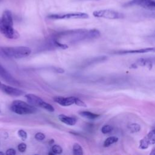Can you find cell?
Returning <instances> with one entry per match:
<instances>
[{
	"label": "cell",
	"mask_w": 155,
	"mask_h": 155,
	"mask_svg": "<svg viewBox=\"0 0 155 155\" xmlns=\"http://www.w3.org/2000/svg\"><path fill=\"white\" fill-rule=\"evenodd\" d=\"M149 58H150V59L151 61L152 62L153 64H155V56H150V57H149Z\"/></svg>",
	"instance_id": "obj_29"
},
{
	"label": "cell",
	"mask_w": 155,
	"mask_h": 155,
	"mask_svg": "<svg viewBox=\"0 0 155 155\" xmlns=\"http://www.w3.org/2000/svg\"><path fill=\"white\" fill-rule=\"evenodd\" d=\"M1 19L4 25L8 27H13V21L12 12L8 10H5L4 11Z\"/></svg>",
	"instance_id": "obj_13"
},
{
	"label": "cell",
	"mask_w": 155,
	"mask_h": 155,
	"mask_svg": "<svg viewBox=\"0 0 155 155\" xmlns=\"http://www.w3.org/2000/svg\"><path fill=\"white\" fill-rule=\"evenodd\" d=\"M151 155H155V147L152 149L151 153H150Z\"/></svg>",
	"instance_id": "obj_30"
},
{
	"label": "cell",
	"mask_w": 155,
	"mask_h": 155,
	"mask_svg": "<svg viewBox=\"0 0 155 155\" xmlns=\"http://www.w3.org/2000/svg\"><path fill=\"white\" fill-rule=\"evenodd\" d=\"M101 35L100 31L95 28L88 30V39H93L98 38Z\"/></svg>",
	"instance_id": "obj_16"
},
{
	"label": "cell",
	"mask_w": 155,
	"mask_h": 155,
	"mask_svg": "<svg viewBox=\"0 0 155 155\" xmlns=\"http://www.w3.org/2000/svg\"><path fill=\"white\" fill-rule=\"evenodd\" d=\"M27 148V145L25 143H21L18 145V150H19V151L23 153L26 150Z\"/></svg>",
	"instance_id": "obj_26"
},
{
	"label": "cell",
	"mask_w": 155,
	"mask_h": 155,
	"mask_svg": "<svg viewBox=\"0 0 155 155\" xmlns=\"http://www.w3.org/2000/svg\"><path fill=\"white\" fill-rule=\"evenodd\" d=\"M93 15L96 18H102L108 19H118L124 17L123 13L110 9H103L94 11Z\"/></svg>",
	"instance_id": "obj_4"
},
{
	"label": "cell",
	"mask_w": 155,
	"mask_h": 155,
	"mask_svg": "<svg viewBox=\"0 0 155 155\" xmlns=\"http://www.w3.org/2000/svg\"><path fill=\"white\" fill-rule=\"evenodd\" d=\"M155 144V128L151 130L146 136L140 140L139 148L142 150L147 149L151 145Z\"/></svg>",
	"instance_id": "obj_8"
},
{
	"label": "cell",
	"mask_w": 155,
	"mask_h": 155,
	"mask_svg": "<svg viewBox=\"0 0 155 155\" xmlns=\"http://www.w3.org/2000/svg\"><path fill=\"white\" fill-rule=\"evenodd\" d=\"M128 128L129 129V130L130 131L131 133H138L141 130V127L140 125L137 123H132L130 124V125H128Z\"/></svg>",
	"instance_id": "obj_18"
},
{
	"label": "cell",
	"mask_w": 155,
	"mask_h": 155,
	"mask_svg": "<svg viewBox=\"0 0 155 155\" xmlns=\"http://www.w3.org/2000/svg\"><path fill=\"white\" fill-rule=\"evenodd\" d=\"M5 154L7 155H15L16 154V151L13 148H9L6 151Z\"/></svg>",
	"instance_id": "obj_27"
},
{
	"label": "cell",
	"mask_w": 155,
	"mask_h": 155,
	"mask_svg": "<svg viewBox=\"0 0 155 155\" xmlns=\"http://www.w3.org/2000/svg\"><path fill=\"white\" fill-rule=\"evenodd\" d=\"M58 119L62 122L68 125H74L77 122L76 118L72 116H68L64 114H60L58 116Z\"/></svg>",
	"instance_id": "obj_14"
},
{
	"label": "cell",
	"mask_w": 155,
	"mask_h": 155,
	"mask_svg": "<svg viewBox=\"0 0 155 155\" xmlns=\"http://www.w3.org/2000/svg\"><path fill=\"white\" fill-rule=\"evenodd\" d=\"M118 140V138L116 136H110L107 138L104 142V147H108L110 145L116 143Z\"/></svg>",
	"instance_id": "obj_17"
},
{
	"label": "cell",
	"mask_w": 155,
	"mask_h": 155,
	"mask_svg": "<svg viewBox=\"0 0 155 155\" xmlns=\"http://www.w3.org/2000/svg\"><path fill=\"white\" fill-rule=\"evenodd\" d=\"M0 90L4 92V93L12 96H22L24 93V92L21 90L2 84L1 81H0Z\"/></svg>",
	"instance_id": "obj_9"
},
{
	"label": "cell",
	"mask_w": 155,
	"mask_h": 155,
	"mask_svg": "<svg viewBox=\"0 0 155 155\" xmlns=\"http://www.w3.org/2000/svg\"><path fill=\"white\" fill-rule=\"evenodd\" d=\"M0 154L3 155V154H4V153H2V152H0Z\"/></svg>",
	"instance_id": "obj_33"
},
{
	"label": "cell",
	"mask_w": 155,
	"mask_h": 155,
	"mask_svg": "<svg viewBox=\"0 0 155 155\" xmlns=\"http://www.w3.org/2000/svg\"><path fill=\"white\" fill-rule=\"evenodd\" d=\"M25 97L27 101V102L35 106V107H41L48 111L53 112L54 111V108L50 104L45 102L42 99H41L38 96H36L34 94H27L25 95Z\"/></svg>",
	"instance_id": "obj_3"
},
{
	"label": "cell",
	"mask_w": 155,
	"mask_h": 155,
	"mask_svg": "<svg viewBox=\"0 0 155 155\" xmlns=\"http://www.w3.org/2000/svg\"><path fill=\"white\" fill-rule=\"evenodd\" d=\"M0 112H1V110H0Z\"/></svg>",
	"instance_id": "obj_34"
},
{
	"label": "cell",
	"mask_w": 155,
	"mask_h": 155,
	"mask_svg": "<svg viewBox=\"0 0 155 155\" xmlns=\"http://www.w3.org/2000/svg\"><path fill=\"white\" fill-rule=\"evenodd\" d=\"M79 114L82 117L88 119H95L99 116V114H95L92 112L88 111H82L79 112Z\"/></svg>",
	"instance_id": "obj_15"
},
{
	"label": "cell",
	"mask_w": 155,
	"mask_h": 155,
	"mask_svg": "<svg viewBox=\"0 0 155 155\" xmlns=\"http://www.w3.org/2000/svg\"><path fill=\"white\" fill-rule=\"evenodd\" d=\"M10 108L12 111L21 115L33 114L36 112V108L35 106L20 100L13 101Z\"/></svg>",
	"instance_id": "obj_2"
},
{
	"label": "cell",
	"mask_w": 155,
	"mask_h": 155,
	"mask_svg": "<svg viewBox=\"0 0 155 155\" xmlns=\"http://www.w3.org/2000/svg\"><path fill=\"white\" fill-rule=\"evenodd\" d=\"M53 142H54V140H53V139H51V140H49V144H51V143H53Z\"/></svg>",
	"instance_id": "obj_31"
},
{
	"label": "cell",
	"mask_w": 155,
	"mask_h": 155,
	"mask_svg": "<svg viewBox=\"0 0 155 155\" xmlns=\"http://www.w3.org/2000/svg\"><path fill=\"white\" fill-rule=\"evenodd\" d=\"M113 130L112 126L110 125H105L101 128V131L103 134H108L111 133Z\"/></svg>",
	"instance_id": "obj_20"
},
{
	"label": "cell",
	"mask_w": 155,
	"mask_h": 155,
	"mask_svg": "<svg viewBox=\"0 0 155 155\" xmlns=\"http://www.w3.org/2000/svg\"><path fill=\"white\" fill-rule=\"evenodd\" d=\"M31 49L25 46L3 47L0 48V54L5 58L20 59L28 56L31 53Z\"/></svg>",
	"instance_id": "obj_1"
},
{
	"label": "cell",
	"mask_w": 155,
	"mask_h": 155,
	"mask_svg": "<svg viewBox=\"0 0 155 155\" xmlns=\"http://www.w3.org/2000/svg\"><path fill=\"white\" fill-rule=\"evenodd\" d=\"M74 104L76 105H78V106H80V107H87L86 104L84 101H82L81 99H80L76 97V99H75Z\"/></svg>",
	"instance_id": "obj_24"
},
{
	"label": "cell",
	"mask_w": 155,
	"mask_h": 155,
	"mask_svg": "<svg viewBox=\"0 0 155 155\" xmlns=\"http://www.w3.org/2000/svg\"><path fill=\"white\" fill-rule=\"evenodd\" d=\"M151 16H152L153 18H155V11H154V12H153V13L151 14Z\"/></svg>",
	"instance_id": "obj_32"
},
{
	"label": "cell",
	"mask_w": 155,
	"mask_h": 155,
	"mask_svg": "<svg viewBox=\"0 0 155 155\" xmlns=\"http://www.w3.org/2000/svg\"><path fill=\"white\" fill-rule=\"evenodd\" d=\"M18 134L22 140H25L27 138V134L24 130H19L18 131Z\"/></svg>",
	"instance_id": "obj_23"
},
{
	"label": "cell",
	"mask_w": 155,
	"mask_h": 155,
	"mask_svg": "<svg viewBox=\"0 0 155 155\" xmlns=\"http://www.w3.org/2000/svg\"><path fill=\"white\" fill-rule=\"evenodd\" d=\"M53 41L54 45H55L57 47H59V48H62V49H66V48H67L68 47V46L67 45V44H62V43L59 42V41H58V40H56V39H54Z\"/></svg>",
	"instance_id": "obj_22"
},
{
	"label": "cell",
	"mask_w": 155,
	"mask_h": 155,
	"mask_svg": "<svg viewBox=\"0 0 155 155\" xmlns=\"http://www.w3.org/2000/svg\"><path fill=\"white\" fill-rule=\"evenodd\" d=\"M149 52H155V47H147L139 48L137 50H121L117 51V54H136V53H145Z\"/></svg>",
	"instance_id": "obj_12"
},
{
	"label": "cell",
	"mask_w": 155,
	"mask_h": 155,
	"mask_svg": "<svg viewBox=\"0 0 155 155\" xmlns=\"http://www.w3.org/2000/svg\"><path fill=\"white\" fill-rule=\"evenodd\" d=\"M35 139H37L38 140H44V139H45V134H44V133L39 132V133H37L35 134Z\"/></svg>",
	"instance_id": "obj_25"
},
{
	"label": "cell",
	"mask_w": 155,
	"mask_h": 155,
	"mask_svg": "<svg viewBox=\"0 0 155 155\" xmlns=\"http://www.w3.org/2000/svg\"><path fill=\"white\" fill-rule=\"evenodd\" d=\"M0 33L10 39H16L19 38V33L13 27H8L4 24L0 18Z\"/></svg>",
	"instance_id": "obj_6"
},
{
	"label": "cell",
	"mask_w": 155,
	"mask_h": 155,
	"mask_svg": "<svg viewBox=\"0 0 155 155\" xmlns=\"http://www.w3.org/2000/svg\"><path fill=\"white\" fill-rule=\"evenodd\" d=\"M73 154L74 155H82L84 154L83 153V149L80 144L78 143H75L73 145Z\"/></svg>",
	"instance_id": "obj_19"
},
{
	"label": "cell",
	"mask_w": 155,
	"mask_h": 155,
	"mask_svg": "<svg viewBox=\"0 0 155 155\" xmlns=\"http://www.w3.org/2000/svg\"><path fill=\"white\" fill-rule=\"evenodd\" d=\"M89 16L87 13L82 12H73L68 13L51 14L47 18L50 19H87Z\"/></svg>",
	"instance_id": "obj_5"
},
{
	"label": "cell",
	"mask_w": 155,
	"mask_h": 155,
	"mask_svg": "<svg viewBox=\"0 0 155 155\" xmlns=\"http://www.w3.org/2000/svg\"><path fill=\"white\" fill-rule=\"evenodd\" d=\"M0 78L2 79L5 82L14 85H19V83L17 80H16L10 74V73L5 69L4 67H2L0 64Z\"/></svg>",
	"instance_id": "obj_10"
},
{
	"label": "cell",
	"mask_w": 155,
	"mask_h": 155,
	"mask_svg": "<svg viewBox=\"0 0 155 155\" xmlns=\"http://www.w3.org/2000/svg\"><path fill=\"white\" fill-rule=\"evenodd\" d=\"M54 70H55V71L58 73H62L64 72V70L62 68H59V67H56V68H54Z\"/></svg>",
	"instance_id": "obj_28"
},
{
	"label": "cell",
	"mask_w": 155,
	"mask_h": 155,
	"mask_svg": "<svg viewBox=\"0 0 155 155\" xmlns=\"http://www.w3.org/2000/svg\"><path fill=\"white\" fill-rule=\"evenodd\" d=\"M51 151L54 153V154H61L62 153V148L61 146L58 145H54L51 147Z\"/></svg>",
	"instance_id": "obj_21"
},
{
	"label": "cell",
	"mask_w": 155,
	"mask_h": 155,
	"mask_svg": "<svg viewBox=\"0 0 155 155\" xmlns=\"http://www.w3.org/2000/svg\"><path fill=\"white\" fill-rule=\"evenodd\" d=\"M125 5L127 6L136 5L150 11H155V1L154 0H131Z\"/></svg>",
	"instance_id": "obj_7"
},
{
	"label": "cell",
	"mask_w": 155,
	"mask_h": 155,
	"mask_svg": "<svg viewBox=\"0 0 155 155\" xmlns=\"http://www.w3.org/2000/svg\"><path fill=\"white\" fill-rule=\"evenodd\" d=\"M76 97H62V96H54L53 97V101L62 106H70L74 104Z\"/></svg>",
	"instance_id": "obj_11"
}]
</instances>
